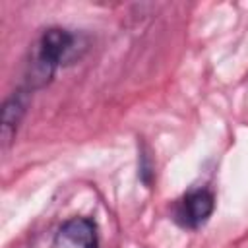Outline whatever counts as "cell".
<instances>
[{"label":"cell","mask_w":248,"mask_h":248,"mask_svg":"<svg viewBox=\"0 0 248 248\" xmlns=\"http://www.w3.org/2000/svg\"><path fill=\"white\" fill-rule=\"evenodd\" d=\"M52 248H97V225L89 217H72L56 231Z\"/></svg>","instance_id":"3957f363"},{"label":"cell","mask_w":248,"mask_h":248,"mask_svg":"<svg viewBox=\"0 0 248 248\" xmlns=\"http://www.w3.org/2000/svg\"><path fill=\"white\" fill-rule=\"evenodd\" d=\"M215 209V198L209 190H192L182 196L174 207V221L184 229L202 227Z\"/></svg>","instance_id":"7a4b0ae2"},{"label":"cell","mask_w":248,"mask_h":248,"mask_svg":"<svg viewBox=\"0 0 248 248\" xmlns=\"http://www.w3.org/2000/svg\"><path fill=\"white\" fill-rule=\"evenodd\" d=\"M74 45H76V37L68 29H62V27L46 29L35 46L31 62L27 64L25 89L33 91V89L45 87L52 79L58 64H62V60L70 56V52L74 50Z\"/></svg>","instance_id":"6da1fadb"},{"label":"cell","mask_w":248,"mask_h":248,"mask_svg":"<svg viewBox=\"0 0 248 248\" xmlns=\"http://www.w3.org/2000/svg\"><path fill=\"white\" fill-rule=\"evenodd\" d=\"M29 89L19 87L17 91H14L2 105V120H0V138H2V147H8L12 143V140L16 138L17 126L27 110L29 105Z\"/></svg>","instance_id":"277c9868"}]
</instances>
